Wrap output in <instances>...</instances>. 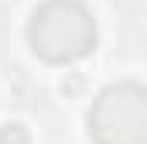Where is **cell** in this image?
<instances>
[{
  "label": "cell",
  "mask_w": 147,
  "mask_h": 144,
  "mask_svg": "<svg viewBox=\"0 0 147 144\" xmlns=\"http://www.w3.org/2000/svg\"><path fill=\"white\" fill-rule=\"evenodd\" d=\"M28 45L41 62H75L96 48V21L82 0H45L31 14Z\"/></svg>",
  "instance_id": "cell-1"
},
{
  "label": "cell",
  "mask_w": 147,
  "mask_h": 144,
  "mask_svg": "<svg viewBox=\"0 0 147 144\" xmlns=\"http://www.w3.org/2000/svg\"><path fill=\"white\" fill-rule=\"evenodd\" d=\"M92 144H147V86L113 82L89 107Z\"/></svg>",
  "instance_id": "cell-2"
},
{
  "label": "cell",
  "mask_w": 147,
  "mask_h": 144,
  "mask_svg": "<svg viewBox=\"0 0 147 144\" xmlns=\"http://www.w3.org/2000/svg\"><path fill=\"white\" fill-rule=\"evenodd\" d=\"M0 144H31V134L24 124H7L0 127Z\"/></svg>",
  "instance_id": "cell-3"
}]
</instances>
